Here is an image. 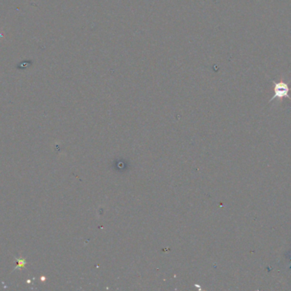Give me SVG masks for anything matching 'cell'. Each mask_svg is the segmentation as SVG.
I'll list each match as a JSON object with an SVG mask.
<instances>
[{
  "label": "cell",
  "mask_w": 291,
  "mask_h": 291,
  "mask_svg": "<svg viewBox=\"0 0 291 291\" xmlns=\"http://www.w3.org/2000/svg\"><path fill=\"white\" fill-rule=\"evenodd\" d=\"M288 92H289L288 85L283 80H281L280 82H274V95L269 102H272L276 98L282 100L283 98H288L291 100V98L288 95Z\"/></svg>",
  "instance_id": "1"
}]
</instances>
